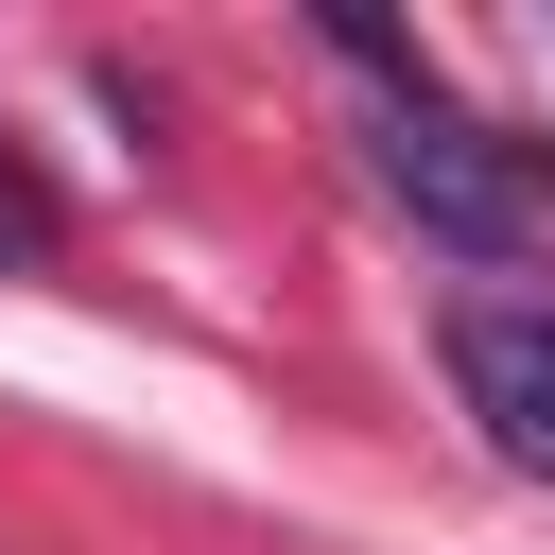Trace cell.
<instances>
[{
	"mask_svg": "<svg viewBox=\"0 0 555 555\" xmlns=\"http://www.w3.org/2000/svg\"><path fill=\"white\" fill-rule=\"evenodd\" d=\"M0 243H17V225H0Z\"/></svg>",
	"mask_w": 555,
	"mask_h": 555,
	"instance_id": "3",
	"label": "cell"
},
{
	"mask_svg": "<svg viewBox=\"0 0 555 555\" xmlns=\"http://www.w3.org/2000/svg\"><path fill=\"white\" fill-rule=\"evenodd\" d=\"M364 173H382L451 260H538V243H555V156H538V139H503V121H468L416 52H399V69H364Z\"/></svg>",
	"mask_w": 555,
	"mask_h": 555,
	"instance_id": "1",
	"label": "cell"
},
{
	"mask_svg": "<svg viewBox=\"0 0 555 555\" xmlns=\"http://www.w3.org/2000/svg\"><path fill=\"white\" fill-rule=\"evenodd\" d=\"M451 399L486 416L503 468L555 486V295H468V312H451Z\"/></svg>",
	"mask_w": 555,
	"mask_h": 555,
	"instance_id": "2",
	"label": "cell"
}]
</instances>
